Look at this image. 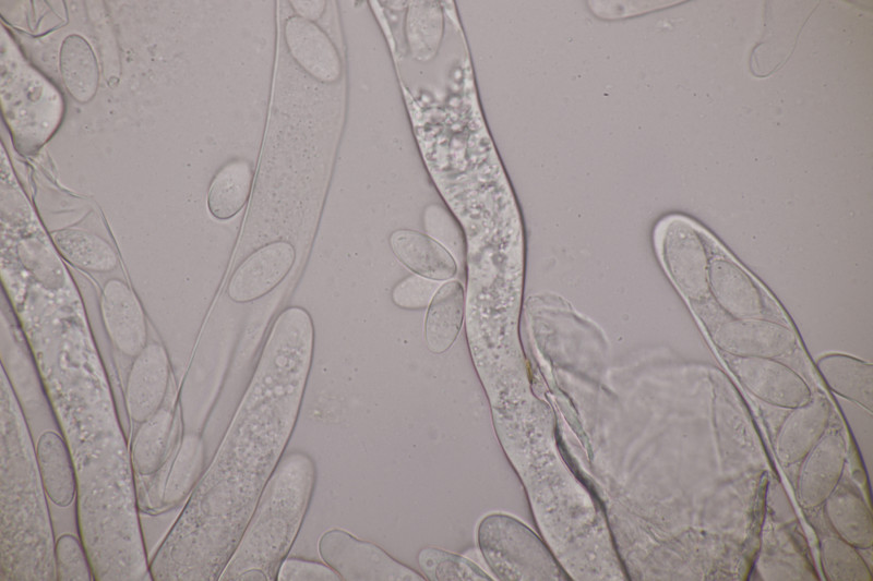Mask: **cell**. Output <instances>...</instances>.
<instances>
[{
  "label": "cell",
  "instance_id": "cell-1",
  "mask_svg": "<svg viewBox=\"0 0 873 581\" xmlns=\"http://www.w3.org/2000/svg\"><path fill=\"white\" fill-rule=\"evenodd\" d=\"M313 347L310 314L284 310L213 459L150 561L153 580L219 579L294 431Z\"/></svg>",
  "mask_w": 873,
  "mask_h": 581
},
{
  "label": "cell",
  "instance_id": "cell-2",
  "mask_svg": "<svg viewBox=\"0 0 873 581\" xmlns=\"http://www.w3.org/2000/svg\"><path fill=\"white\" fill-rule=\"evenodd\" d=\"M0 411V580H57L47 494L27 423L4 371Z\"/></svg>",
  "mask_w": 873,
  "mask_h": 581
},
{
  "label": "cell",
  "instance_id": "cell-3",
  "mask_svg": "<svg viewBox=\"0 0 873 581\" xmlns=\"http://www.w3.org/2000/svg\"><path fill=\"white\" fill-rule=\"evenodd\" d=\"M315 483V465L304 452L279 460L218 580H277L300 530Z\"/></svg>",
  "mask_w": 873,
  "mask_h": 581
},
{
  "label": "cell",
  "instance_id": "cell-4",
  "mask_svg": "<svg viewBox=\"0 0 873 581\" xmlns=\"http://www.w3.org/2000/svg\"><path fill=\"white\" fill-rule=\"evenodd\" d=\"M0 95L3 118L15 148L25 155L37 152L59 128L63 97L26 61L10 38L2 39Z\"/></svg>",
  "mask_w": 873,
  "mask_h": 581
},
{
  "label": "cell",
  "instance_id": "cell-5",
  "mask_svg": "<svg viewBox=\"0 0 873 581\" xmlns=\"http://www.w3.org/2000/svg\"><path fill=\"white\" fill-rule=\"evenodd\" d=\"M477 534L481 554L499 580H570L543 542L511 516L485 517Z\"/></svg>",
  "mask_w": 873,
  "mask_h": 581
},
{
  "label": "cell",
  "instance_id": "cell-6",
  "mask_svg": "<svg viewBox=\"0 0 873 581\" xmlns=\"http://www.w3.org/2000/svg\"><path fill=\"white\" fill-rule=\"evenodd\" d=\"M656 246L673 285L689 300L709 294L708 269L718 242L683 216H669L656 228Z\"/></svg>",
  "mask_w": 873,
  "mask_h": 581
},
{
  "label": "cell",
  "instance_id": "cell-7",
  "mask_svg": "<svg viewBox=\"0 0 873 581\" xmlns=\"http://www.w3.org/2000/svg\"><path fill=\"white\" fill-rule=\"evenodd\" d=\"M323 561L347 581H422L426 578L374 543L342 529L325 531L318 542Z\"/></svg>",
  "mask_w": 873,
  "mask_h": 581
},
{
  "label": "cell",
  "instance_id": "cell-8",
  "mask_svg": "<svg viewBox=\"0 0 873 581\" xmlns=\"http://www.w3.org/2000/svg\"><path fill=\"white\" fill-rule=\"evenodd\" d=\"M708 283L709 294L727 317L767 318L779 314L761 285L720 245L710 259Z\"/></svg>",
  "mask_w": 873,
  "mask_h": 581
},
{
  "label": "cell",
  "instance_id": "cell-9",
  "mask_svg": "<svg viewBox=\"0 0 873 581\" xmlns=\"http://www.w3.org/2000/svg\"><path fill=\"white\" fill-rule=\"evenodd\" d=\"M708 326L713 342L731 356L777 359L797 347L793 330L774 319L726 317Z\"/></svg>",
  "mask_w": 873,
  "mask_h": 581
},
{
  "label": "cell",
  "instance_id": "cell-10",
  "mask_svg": "<svg viewBox=\"0 0 873 581\" xmlns=\"http://www.w3.org/2000/svg\"><path fill=\"white\" fill-rule=\"evenodd\" d=\"M728 364L745 389L763 402L794 409L812 398L806 382L776 359L731 356Z\"/></svg>",
  "mask_w": 873,
  "mask_h": 581
},
{
  "label": "cell",
  "instance_id": "cell-11",
  "mask_svg": "<svg viewBox=\"0 0 873 581\" xmlns=\"http://www.w3.org/2000/svg\"><path fill=\"white\" fill-rule=\"evenodd\" d=\"M847 459V444L838 429L826 431L801 461L796 497L802 509L824 504L838 486Z\"/></svg>",
  "mask_w": 873,
  "mask_h": 581
},
{
  "label": "cell",
  "instance_id": "cell-12",
  "mask_svg": "<svg viewBox=\"0 0 873 581\" xmlns=\"http://www.w3.org/2000/svg\"><path fill=\"white\" fill-rule=\"evenodd\" d=\"M170 378V363L165 348L148 342L134 358L124 394L127 413L134 423L142 424L163 406Z\"/></svg>",
  "mask_w": 873,
  "mask_h": 581
},
{
  "label": "cell",
  "instance_id": "cell-13",
  "mask_svg": "<svg viewBox=\"0 0 873 581\" xmlns=\"http://www.w3.org/2000/svg\"><path fill=\"white\" fill-rule=\"evenodd\" d=\"M105 330L116 349L135 358L148 343L145 314L133 290L121 279H109L99 300Z\"/></svg>",
  "mask_w": 873,
  "mask_h": 581
},
{
  "label": "cell",
  "instance_id": "cell-14",
  "mask_svg": "<svg viewBox=\"0 0 873 581\" xmlns=\"http://www.w3.org/2000/svg\"><path fill=\"white\" fill-rule=\"evenodd\" d=\"M296 249L284 240L271 242L249 255L235 270L227 293L236 303L255 301L276 288L291 270Z\"/></svg>",
  "mask_w": 873,
  "mask_h": 581
},
{
  "label": "cell",
  "instance_id": "cell-15",
  "mask_svg": "<svg viewBox=\"0 0 873 581\" xmlns=\"http://www.w3.org/2000/svg\"><path fill=\"white\" fill-rule=\"evenodd\" d=\"M284 36L289 53L306 73L323 84L339 80L343 71L339 53L314 22L290 16L285 23Z\"/></svg>",
  "mask_w": 873,
  "mask_h": 581
},
{
  "label": "cell",
  "instance_id": "cell-16",
  "mask_svg": "<svg viewBox=\"0 0 873 581\" xmlns=\"http://www.w3.org/2000/svg\"><path fill=\"white\" fill-rule=\"evenodd\" d=\"M791 410L779 427L774 446L782 465L802 461L826 433L830 420V406L823 396Z\"/></svg>",
  "mask_w": 873,
  "mask_h": 581
},
{
  "label": "cell",
  "instance_id": "cell-17",
  "mask_svg": "<svg viewBox=\"0 0 873 581\" xmlns=\"http://www.w3.org/2000/svg\"><path fill=\"white\" fill-rule=\"evenodd\" d=\"M396 258L416 275L445 281L457 273L452 254L435 239L415 230L399 229L390 235Z\"/></svg>",
  "mask_w": 873,
  "mask_h": 581
},
{
  "label": "cell",
  "instance_id": "cell-18",
  "mask_svg": "<svg viewBox=\"0 0 873 581\" xmlns=\"http://www.w3.org/2000/svg\"><path fill=\"white\" fill-rule=\"evenodd\" d=\"M38 470L48 498L64 508L77 496V479L69 447L62 435L41 433L36 445Z\"/></svg>",
  "mask_w": 873,
  "mask_h": 581
},
{
  "label": "cell",
  "instance_id": "cell-19",
  "mask_svg": "<svg viewBox=\"0 0 873 581\" xmlns=\"http://www.w3.org/2000/svg\"><path fill=\"white\" fill-rule=\"evenodd\" d=\"M816 368L836 395L872 411L873 366L845 353H827L816 360Z\"/></svg>",
  "mask_w": 873,
  "mask_h": 581
},
{
  "label": "cell",
  "instance_id": "cell-20",
  "mask_svg": "<svg viewBox=\"0 0 873 581\" xmlns=\"http://www.w3.org/2000/svg\"><path fill=\"white\" fill-rule=\"evenodd\" d=\"M823 505L826 518L838 537L858 549L872 547L871 509L852 487L838 484Z\"/></svg>",
  "mask_w": 873,
  "mask_h": 581
},
{
  "label": "cell",
  "instance_id": "cell-21",
  "mask_svg": "<svg viewBox=\"0 0 873 581\" xmlns=\"http://www.w3.org/2000/svg\"><path fill=\"white\" fill-rule=\"evenodd\" d=\"M465 294L456 280L440 286L433 295L424 320L427 347L433 354L447 351L455 342L464 318Z\"/></svg>",
  "mask_w": 873,
  "mask_h": 581
},
{
  "label": "cell",
  "instance_id": "cell-22",
  "mask_svg": "<svg viewBox=\"0 0 873 581\" xmlns=\"http://www.w3.org/2000/svg\"><path fill=\"white\" fill-rule=\"evenodd\" d=\"M60 74L68 93L77 102H88L98 87L96 56L85 38L77 34L67 36L59 53Z\"/></svg>",
  "mask_w": 873,
  "mask_h": 581
},
{
  "label": "cell",
  "instance_id": "cell-23",
  "mask_svg": "<svg viewBox=\"0 0 873 581\" xmlns=\"http://www.w3.org/2000/svg\"><path fill=\"white\" fill-rule=\"evenodd\" d=\"M253 181V169L247 160L235 159L214 175L207 192V208L217 220L236 216L247 203Z\"/></svg>",
  "mask_w": 873,
  "mask_h": 581
},
{
  "label": "cell",
  "instance_id": "cell-24",
  "mask_svg": "<svg viewBox=\"0 0 873 581\" xmlns=\"http://www.w3.org/2000/svg\"><path fill=\"white\" fill-rule=\"evenodd\" d=\"M51 238L59 253L76 268L108 273L118 265L111 244L91 231L67 228L52 232Z\"/></svg>",
  "mask_w": 873,
  "mask_h": 581
},
{
  "label": "cell",
  "instance_id": "cell-25",
  "mask_svg": "<svg viewBox=\"0 0 873 581\" xmlns=\"http://www.w3.org/2000/svg\"><path fill=\"white\" fill-rule=\"evenodd\" d=\"M172 427L174 412L165 406L140 424L130 449L134 472L143 476L157 472L165 461Z\"/></svg>",
  "mask_w": 873,
  "mask_h": 581
},
{
  "label": "cell",
  "instance_id": "cell-26",
  "mask_svg": "<svg viewBox=\"0 0 873 581\" xmlns=\"http://www.w3.org/2000/svg\"><path fill=\"white\" fill-rule=\"evenodd\" d=\"M443 33V15L438 2L414 1L406 14V38L411 56L428 61L439 48Z\"/></svg>",
  "mask_w": 873,
  "mask_h": 581
},
{
  "label": "cell",
  "instance_id": "cell-27",
  "mask_svg": "<svg viewBox=\"0 0 873 581\" xmlns=\"http://www.w3.org/2000/svg\"><path fill=\"white\" fill-rule=\"evenodd\" d=\"M821 566L828 581H872L871 568L858 548L838 536L821 542Z\"/></svg>",
  "mask_w": 873,
  "mask_h": 581
},
{
  "label": "cell",
  "instance_id": "cell-28",
  "mask_svg": "<svg viewBox=\"0 0 873 581\" xmlns=\"http://www.w3.org/2000/svg\"><path fill=\"white\" fill-rule=\"evenodd\" d=\"M417 559L426 580H492L490 576L467 558L436 547L422 548Z\"/></svg>",
  "mask_w": 873,
  "mask_h": 581
},
{
  "label": "cell",
  "instance_id": "cell-29",
  "mask_svg": "<svg viewBox=\"0 0 873 581\" xmlns=\"http://www.w3.org/2000/svg\"><path fill=\"white\" fill-rule=\"evenodd\" d=\"M55 566L57 580L89 581L95 580L92 565L80 538L73 534H62L55 546Z\"/></svg>",
  "mask_w": 873,
  "mask_h": 581
},
{
  "label": "cell",
  "instance_id": "cell-30",
  "mask_svg": "<svg viewBox=\"0 0 873 581\" xmlns=\"http://www.w3.org/2000/svg\"><path fill=\"white\" fill-rule=\"evenodd\" d=\"M440 288L434 281L419 275H411L399 281L392 291L393 303L405 310H420L429 306Z\"/></svg>",
  "mask_w": 873,
  "mask_h": 581
},
{
  "label": "cell",
  "instance_id": "cell-31",
  "mask_svg": "<svg viewBox=\"0 0 873 581\" xmlns=\"http://www.w3.org/2000/svg\"><path fill=\"white\" fill-rule=\"evenodd\" d=\"M277 580L280 581H338L339 574L328 565L303 560L300 558H285L282 562Z\"/></svg>",
  "mask_w": 873,
  "mask_h": 581
},
{
  "label": "cell",
  "instance_id": "cell-32",
  "mask_svg": "<svg viewBox=\"0 0 873 581\" xmlns=\"http://www.w3.org/2000/svg\"><path fill=\"white\" fill-rule=\"evenodd\" d=\"M290 5L298 16L314 22L319 20L325 10V1H290Z\"/></svg>",
  "mask_w": 873,
  "mask_h": 581
}]
</instances>
